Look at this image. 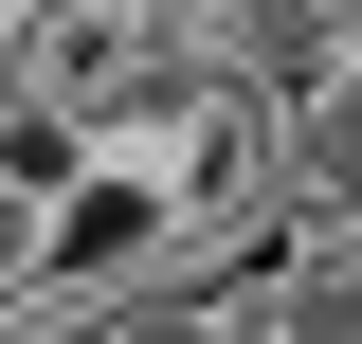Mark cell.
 Masks as SVG:
<instances>
[{
  "label": "cell",
  "instance_id": "obj_1",
  "mask_svg": "<svg viewBox=\"0 0 362 344\" xmlns=\"http://www.w3.org/2000/svg\"><path fill=\"white\" fill-rule=\"evenodd\" d=\"M199 236H218V217H199V181H181L163 145H109L54 217H18V272H37V308H145Z\"/></svg>",
  "mask_w": 362,
  "mask_h": 344
},
{
  "label": "cell",
  "instance_id": "obj_2",
  "mask_svg": "<svg viewBox=\"0 0 362 344\" xmlns=\"http://www.w3.org/2000/svg\"><path fill=\"white\" fill-rule=\"evenodd\" d=\"M0 344H37V272H18V254H0Z\"/></svg>",
  "mask_w": 362,
  "mask_h": 344
},
{
  "label": "cell",
  "instance_id": "obj_3",
  "mask_svg": "<svg viewBox=\"0 0 362 344\" xmlns=\"http://www.w3.org/2000/svg\"><path fill=\"white\" fill-rule=\"evenodd\" d=\"M326 18H344V55H362V0H326Z\"/></svg>",
  "mask_w": 362,
  "mask_h": 344
}]
</instances>
